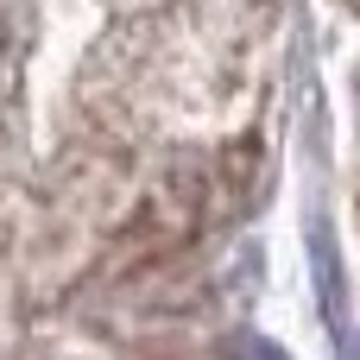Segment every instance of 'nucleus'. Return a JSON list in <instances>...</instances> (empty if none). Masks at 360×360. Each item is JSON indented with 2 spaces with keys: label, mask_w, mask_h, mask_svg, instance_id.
<instances>
[{
  "label": "nucleus",
  "mask_w": 360,
  "mask_h": 360,
  "mask_svg": "<svg viewBox=\"0 0 360 360\" xmlns=\"http://www.w3.org/2000/svg\"><path fill=\"white\" fill-rule=\"evenodd\" d=\"M228 360H291L285 348H272L266 335H253V329H240L234 342H228Z\"/></svg>",
  "instance_id": "f257e3e1"
},
{
  "label": "nucleus",
  "mask_w": 360,
  "mask_h": 360,
  "mask_svg": "<svg viewBox=\"0 0 360 360\" xmlns=\"http://www.w3.org/2000/svg\"><path fill=\"white\" fill-rule=\"evenodd\" d=\"M348 360H360V335H354V348H348Z\"/></svg>",
  "instance_id": "f03ea898"
}]
</instances>
